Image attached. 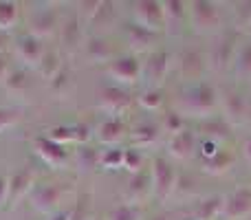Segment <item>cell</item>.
Here are the masks:
<instances>
[{"instance_id":"6da1fadb","label":"cell","mask_w":251,"mask_h":220,"mask_svg":"<svg viewBox=\"0 0 251 220\" xmlns=\"http://www.w3.org/2000/svg\"><path fill=\"white\" fill-rule=\"evenodd\" d=\"M221 108V99H218V91L212 82H199L185 93L183 97V110L190 112L192 117H209L216 115Z\"/></svg>"},{"instance_id":"7a4b0ae2","label":"cell","mask_w":251,"mask_h":220,"mask_svg":"<svg viewBox=\"0 0 251 220\" xmlns=\"http://www.w3.org/2000/svg\"><path fill=\"white\" fill-rule=\"evenodd\" d=\"M187 20L192 29L201 35H212L223 29V11L216 2H209V0L187 2Z\"/></svg>"},{"instance_id":"3957f363","label":"cell","mask_w":251,"mask_h":220,"mask_svg":"<svg viewBox=\"0 0 251 220\" xmlns=\"http://www.w3.org/2000/svg\"><path fill=\"white\" fill-rule=\"evenodd\" d=\"M150 178H152V194L156 200H168L174 194L178 183V172L168 156H154L150 163Z\"/></svg>"},{"instance_id":"277c9868","label":"cell","mask_w":251,"mask_h":220,"mask_svg":"<svg viewBox=\"0 0 251 220\" xmlns=\"http://www.w3.org/2000/svg\"><path fill=\"white\" fill-rule=\"evenodd\" d=\"M106 73H108L110 79H115L124 86H130V84L141 82V73H143V62H139V57L134 53H128V55H117L110 64H106Z\"/></svg>"},{"instance_id":"5b68a950","label":"cell","mask_w":251,"mask_h":220,"mask_svg":"<svg viewBox=\"0 0 251 220\" xmlns=\"http://www.w3.org/2000/svg\"><path fill=\"white\" fill-rule=\"evenodd\" d=\"M66 194V187H62V183H44V185H35L31 192L29 200L31 207L40 214H55L60 212V203Z\"/></svg>"},{"instance_id":"8992f818","label":"cell","mask_w":251,"mask_h":220,"mask_svg":"<svg viewBox=\"0 0 251 220\" xmlns=\"http://www.w3.org/2000/svg\"><path fill=\"white\" fill-rule=\"evenodd\" d=\"M132 18L134 24L143 26L148 31L159 33L165 29V13H163V2L161 0H139L132 2Z\"/></svg>"},{"instance_id":"52a82bcc","label":"cell","mask_w":251,"mask_h":220,"mask_svg":"<svg viewBox=\"0 0 251 220\" xmlns=\"http://www.w3.org/2000/svg\"><path fill=\"white\" fill-rule=\"evenodd\" d=\"M172 69V55L168 51H152L143 62L141 79L148 82V88H161Z\"/></svg>"},{"instance_id":"ba28073f","label":"cell","mask_w":251,"mask_h":220,"mask_svg":"<svg viewBox=\"0 0 251 220\" xmlns=\"http://www.w3.org/2000/svg\"><path fill=\"white\" fill-rule=\"evenodd\" d=\"M236 53H238V40L236 33H223L212 47L207 57V66L214 71H227L234 66Z\"/></svg>"},{"instance_id":"9c48e42d","label":"cell","mask_w":251,"mask_h":220,"mask_svg":"<svg viewBox=\"0 0 251 220\" xmlns=\"http://www.w3.org/2000/svg\"><path fill=\"white\" fill-rule=\"evenodd\" d=\"M100 106L101 110H106L110 117L122 119V117L132 108V97L128 95V91H124L122 86H104L100 91Z\"/></svg>"},{"instance_id":"30bf717a","label":"cell","mask_w":251,"mask_h":220,"mask_svg":"<svg viewBox=\"0 0 251 220\" xmlns=\"http://www.w3.org/2000/svg\"><path fill=\"white\" fill-rule=\"evenodd\" d=\"M251 216V185L236 187L229 196H225V220H245Z\"/></svg>"},{"instance_id":"8fae6325","label":"cell","mask_w":251,"mask_h":220,"mask_svg":"<svg viewBox=\"0 0 251 220\" xmlns=\"http://www.w3.org/2000/svg\"><path fill=\"white\" fill-rule=\"evenodd\" d=\"M16 55L22 64L40 69L44 55H47V49H44V42L40 38H35V35H31V33H25L16 40Z\"/></svg>"},{"instance_id":"7c38bea8","label":"cell","mask_w":251,"mask_h":220,"mask_svg":"<svg viewBox=\"0 0 251 220\" xmlns=\"http://www.w3.org/2000/svg\"><path fill=\"white\" fill-rule=\"evenodd\" d=\"M33 187H35L33 170L31 168H20L16 174L9 176V205L16 207L18 203H22L26 196H31Z\"/></svg>"},{"instance_id":"4fadbf2b","label":"cell","mask_w":251,"mask_h":220,"mask_svg":"<svg viewBox=\"0 0 251 220\" xmlns=\"http://www.w3.org/2000/svg\"><path fill=\"white\" fill-rule=\"evenodd\" d=\"M196 147H199V141H196V134L192 132L190 128L181 130V132L172 134L168 139V154L170 159L174 161H187L196 154Z\"/></svg>"},{"instance_id":"5bb4252c","label":"cell","mask_w":251,"mask_h":220,"mask_svg":"<svg viewBox=\"0 0 251 220\" xmlns=\"http://www.w3.org/2000/svg\"><path fill=\"white\" fill-rule=\"evenodd\" d=\"M221 106H223V117H225L231 125L251 117V106H249L247 97L240 91H227L225 95H223Z\"/></svg>"},{"instance_id":"9a60e30c","label":"cell","mask_w":251,"mask_h":220,"mask_svg":"<svg viewBox=\"0 0 251 220\" xmlns=\"http://www.w3.org/2000/svg\"><path fill=\"white\" fill-rule=\"evenodd\" d=\"M35 154L40 156V161H42L44 165H49V168H53V170L64 168L66 161H69V150H66L64 146H57V143L49 141L47 137L35 139Z\"/></svg>"},{"instance_id":"2e32d148","label":"cell","mask_w":251,"mask_h":220,"mask_svg":"<svg viewBox=\"0 0 251 220\" xmlns=\"http://www.w3.org/2000/svg\"><path fill=\"white\" fill-rule=\"evenodd\" d=\"M128 137L126 132V123L122 119H115V117H106L100 125H97L95 139L97 143H101L104 147H119V143Z\"/></svg>"},{"instance_id":"e0dca14e","label":"cell","mask_w":251,"mask_h":220,"mask_svg":"<svg viewBox=\"0 0 251 220\" xmlns=\"http://www.w3.org/2000/svg\"><path fill=\"white\" fill-rule=\"evenodd\" d=\"M130 137V143H132V147H137V150H148V147L156 146L161 139V125L159 123H152V121H141V123H137L132 130L128 132Z\"/></svg>"},{"instance_id":"ac0fdd59","label":"cell","mask_w":251,"mask_h":220,"mask_svg":"<svg viewBox=\"0 0 251 220\" xmlns=\"http://www.w3.org/2000/svg\"><path fill=\"white\" fill-rule=\"evenodd\" d=\"M126 42H128V47L132 49L134 53H152V49H154V44H156V33L134 24V22H130V24L126 26Z\"/></svg>"},{"instance_id":"d6986e66","label":"cell","mask_w":251,"mask_h":220,"mask_svg":"<svg viewBox=\"0 0 251 220\" xmlns=\"http://www.w3.org/2000/svg\"><path fill=\"white\" fill-rule=\"evenodd\" d=\"M181 75L183 79H201V75L207 69V60H205L203 51L199 49H187L181 55Z\"/></svg>"},{"instance_id":"ffe728a7","label":"cell","mask_w":251,"mask_h":220,"mask_svg":"<svg viewBox=\"0 0 251 220\" xmlns=\"http://www.w3.org/2000/svg\"><path fill=\"white\" fill-rule=\"evenodd\" d=\"M152 194V178H150V170H143V172L134 174L130 178L128 187H126V196H128V203L139 205Z\"/></svg>"},{"instance_id":"44dd1931","label":"cell","mask_w":251,"mask_h":220,"mask_svg":"<svg viewBox=\"0 0 251 220\" xmlns=\"http://www.w3.org/2000/svg\"><path fill=\"white\" fill-rule=\"evenodd\" d=\"M84 53H86V57L91 62H95V64H110V62L115 60V53H113V47L108 44V40L106 38H88L86 42H84Z\"/></svg>"},{"instance_id":"7402d4cb","label":"cell","mask_w":251,"mask_h":220,"mask_svg":"<svg viewBox=\"0 0 251 220\" xmlns=\"http://www.w3.org/2000/svg\"><path fill=\"white\" fill-rule=\"evenodd\" d=\"M60 26V22H57V13L53 11V9H42V11L38 13V16H33V20H31V35H35V38H40L44 42V38H49V35L55 33V29Z\"/></svg>"},{"instance_id":"603a6c76","label":"cell","mask_w":251,"mask_h":220,"mask_svg":"<svg viewBox=\"0 0 251 220\" xmlns=\"http://www.w3.org/2000/svg\"><path fill=\"white\" fill-rule=\"evenodd\" d=\"M163 13H165V29L181 31L187 22V2H183V0H165Z\"/></svg>"},{"instance_id":"cb8c5ba5","label":"cell","mask_w":251,"mask_h":220,"mask_svg":"<svg viewBox=\"0 0 251 220\" xmlns=\"http://www.w3.org/2000/svg\"><path fill=\"white\" fill-rule=\"evenodd\" d=\"M62 47L69 53L82 49V20L77 16L69 18L62 24Z\"/></svg>"},{"instance_id":"d4e9b609","label":"cell","mask_w":251,"mask_h":220,"mask_svg":"<svg viewBox=\"0 0 251 220\" xmlns=\"http://www.w3.org/2000/svg\"><path fill=\"white\" fill-rule=\"evenodd\" d=\"M223 209H225V196H207L196 205L194 220H218L223 218Z\"/></svg>"},{"instance_id":"484cf974","label":"cell","mask_w":251,"mask_h":220,"mask_svg":"<svg viewBox=\"0 0 251 220\" xmlns=\"http://www.w3.org/2000/svg\"><path fill=\"white\" fill-rule=\"evenodd\" d=\"M203 132H205V139L218 143L221 139H227L231 134V123L223 115H214V117H209V119H205Z\"/></svg>"},{"instance_id":"4316f807","label":"cell","mask_w":251,"mask_h":220,"mask_svg":"<svg viewBox=\"0 0 251 220\" xmlns=\"http://www.w3.org/2000/svg\"><path fill=\"white\" fill-rule=\"evenodd\" d=\"M234 154H231L229 150H221L216 156H212V159L203 161V172L212 174V176H221V174L229 172L231 168H234Z\"/></svg>"},{"instance_id":"83f0119b","label":"cell","mask_w":251,"mask_h":220,"mask_svg":"<svg viewBox=\"0 0 251 220\" xmlns=\"http://www.w3.org/2000/svg\"><path fill=\"white\" fill-rule=\"evenodd\" d=\"M20 22V4L13 0H0V31L9 33Z\"/></svg>"},{"instance_id":"f1b7e54d","label":"cell","mask_w":251,"mask_h":220,"mask_svg":"<svg viewBox=\"0 0 251 220\" xmlns=\"http://www.w3.org/2000/svg\"><path fill=\"white\" fill-rule=\"evenodd\" d=\"M137 104L148 112H156L163 108L165 97H163V93H161V88H143L137 97Z\"/></svg>"},{"instance_id":"f546056e","label":"cell","mask_w":251,"mask_h":220,"mask_svg":"<svg viewBox=\"0 0 251 220\" xmlns=\"http://www.w3.org/2000/svg\"><path fill=\"white\" fill-rule=\"evenodd\" d=\"M62 69H64V64H62L60 53H57V51H47V55H44V60H42V64H40L38 71L42 73V77L51 84L53 79L57 77V73H60Z\"/></svg>"},{"instance_id":"4dcf8cb0","label":"cell","mask_w":251,"mask_h":220,"mask_svg":"<svg viewBox=\"0 0 251 220\" xmlns=\"http://www.w3.org/2000/svg\"><path fill=\"white\" fill-rule=\"evenodd\" d=\"M231 13H234V26L236 31H249L251 29V0L245 2H234L231 4Z\"/></svg>"},{"instance_id":"1f68e13d","label":"cell","mask_w":251,"mask_h":220,"mask_svg":"<svg viewBox=\"0 0 251 220\" xmlns=\"http://www.w3.org/2000/svg\"><path fill=\"white\" fill-rule=\"evenodd\" d=\"M124 156H126V150H122V147H106L100 154V165L104 170H122Z\"/></svg>"},{"instance_id":"d6a6232c","label":"cell","mask_w":251,"mask_h":220,"mask_svg":"<svg viewBox=\"0 0 251 220\" xmlns=\"http://www.w3.org/2000/svg\"><path fill=\"white\" fill-rule=\"evenodd\" d=\"M141 207L139 205H132V203H124V205H117V207L110 209L108 218L106 220H141Z\"/></svg>"},{"instance_id":"836d02e7","label":"cell","mask_w":251,"mask_h":220,"mask_svg":"<svg viewBox=\"0 0 251 220\" xmlns=\"http://www.w3.org/2000/svg\"><path fill=\"white\" fill-rule=\"evenodd\" d=\"M104 9V2L101 0H91V2H79L77 4V18L86 24H95L97 16L101 13Z\"/></svg>"},{"instance_id":"e575fe53","label":"cell","mask_w":251,"mask_h":220,"mask_svg":"<svg viewBox=\"0 0 251 220\" xmlns=\"http://www.w3.org/2000/svg\"><path fill=\"white\" fill-rule=\"evenodd\" d=\"M143 168H146V156H143V152L137 150V147H128L126 156H124V170H128L134 176V174L143 172Z\"/></svg>"},{"instance_id":"d590c367","label":"cell","mask_w":251,"mask_h":220,"mask_svg":"<svg viewBox=\"0 0 251 220\" xmlns=\"http://www.w3.org/2000/svg\"><path fill=\"white\" fill-rule=\"evenodd\" d=\"M236 71L245 77H251V42L238 47V53H236V62H234Z\"/></svg>"},{"instance_id":"8d00e7d4","label":"cell","mask_w":251,"mask_h":220,"mask_svg":"<svg viewBox=\"0 0 251 220\" xmlns=\"http://www.w3.org/2000/svg\"><path fill=\"white\" fill-rule=\"evenodd\" d=\"M77 163L82 170H93V168H100V152L93 150L88 146H79L77 150Z\"/></svg>"},{"instance_id":"74e56055","label":"cell","mask_w":251,"mask_h":220,"mask_svg":"<svg viewBox=\"0 0 251 220\" xmlns=\"http://www.w3.org/2000/svg\"><path fill=\"white\" fill-rule=\"evenodd\" d=\"M47 139L57 143V146L69 147L73 143V130H71V125H55V128H51L47 132Z\"/></svg>"},{"instance_id":"f35d334b","label":"cell","mask_w":251,"mask_h":220,"mask_svg":"<svg viewBox=\"0 0 251 220\" xmlns=\"http://www.w3.org/2000/svg\"><path fill=\"white\" fill-rule=\"evenodd\" d=\"M20 119H22V115L18 108H4V106H0V134L16 128L20 123Z\"/></svg>"},{"instance_id":"ab89813d","label":"cell","mask_w":251,"mask_h":220,"mask_svg":"<svg viewBox=\"0 0 251 220\" xmlns=\"http://www.w3.org/2000/svg\"><path fill=\"white\" fill-rule=\"evenodd\" d=\"M26 86H29V77H26V73L22 69L11 71V75L4 82V88L9 93H22V91H26Z\"/></svg>"},{"instance_id":"60d3db41","label":"cell","mask_w":251,"mask_h":220,"mask_svg":"<svg viewBox=\"0 0 251 220\" xmlns=\"http://www.w3.org/2000/svg\"><path fill=\"white\" fill-rule=\"evenodd\" d=\"M187 125H185V119H183V115L181 112H176V110H170L168 115L163 117V130L172 137V134H176V132H181V130H185Z\"/></svg>"},{"instance_id":"b9f144b4","label":"cell","mask_w":251,"mask_h":220,"mask_svg":"<svg viewBox=\"0 0 251 220\" xmlns=\"http://www.w3.org/2000/svg\"><path fill=\"white\" fill-rule=\"evenodd\" d=\"M88 207H91L88 198L77 200V205L71 209V220H93V218H88Z\"/></svg>"},{"instance_id":"7bdbcfd3","label":"cell","mask_w":251,"mask_h":220,"mask_svg":"<svg viewBox=\"0 0 251 220\" xmlns=\"http://www.w3.org/2000/svg\"><path fill=\"white\" fill-rule=\"evenodd\" d=\"M221 150H223V147H218L216 141H209V139H205L203 146H201V156H203V161H207V159H212V156H216Z\"/></svg>"},{"instance_id":"ee69618b","label":"cell","mask_w":251,"mask_h":220,"mask_svg":"<svg viewBox=\"0 0 251 220\" xmlns=\"http://www.w3.org/2000/svg\"><path fill=\"white\" fill-rule=\"evenodd\" d=\"M11 62H9V55L7 53H0V84L7 82V77L11 75Z\"/></svg>"},{"instance_id":"f6af8a7d","label":"cell","mask_w":251,"mask_h":220,"mask_svg":"<svg viewBox=\"0 0 251 220\" xmlns=\"http://www.w3.org/2000/svg\"><path fill=\"white\" fill-rule=\"evenodd\" d=\"M66 84H69V71H66V69H62L60 73H57V77L53 79V82L49 84V86H51L53 91H57V93H60L62 88H66Z\"/></svg>"},{"instance_id":"bcb514c9","label":"cell","mask_w":251,"mask_h":220,"mask_svg":"<svg viewBox=\"0 0 251 220\" xmlns=\"http://www.w3.org/2000/svg\"><path fill=\"white\" fill-rule=\"evenodd\" d=\"M9 203V178L0 176V207Z\"/></svg>"},{"instance_id":"7dc6e473","label":"cell","mask_w":251,"mask_h":220,"mask_svg":"<svg viewBox=\"0 0 251 220\" xmlns=\"http://www.w3.org/2000/svg\"><path fill=\"white\" fill-rule=\"evenodd\" d=\"M243 156H245V161L251 165V134L243 141Z\"/></svg>"},{"instance_id":"c3c4849f","label":"cell","mask_w":251,"mask_h":220,"mask_svg":"<svg viewBox=\"0 0 251 220\" xmlns=\"http://www.w3.org/2000/svg\"><path fill=\"white\" fill-rule=\"evenodd\" d=\"M51 220H71V209H60L51 216Z\"/></svg>"},{"instance_id":"681fc988","label":"cell","mask_w":251,"mask_h":220,"mask_svg":"<svg viewBox=\"0 0 251 220\" xmlns=\"http://www.w3.org/2000/svg\"><path fill=\"white\" fill-rule=\"evenodd\" d=\"M7 49H9V35L0 31V53H7Z\"/></svg>"},{"instance_id":"f907efd6","label":"cell","mask_w":251,"mask_h":220,"mask_svg":"<svg viewBox=\"0 0 251 220\" xmlns=\"http://www.w3.org/2000/svg\"><path fill=\"white\" fill-rule=\"evenodd\" d=\"M152 220H172V218H170V214H156Z\"/></svg>"},{"instance_id":"816d5d0a","label":"cell","mask_w":251,"mask_h":220,"mask_svg":"<svg viewBox=\"0 0 251 220\" xmlns=\"http://www.w3.org/2000/svg\"><path fill=\"white\" fill-rule=\"evenodd\" d=\"M249 33H251V29H249Z\"/></svg>"}]
</instances>
